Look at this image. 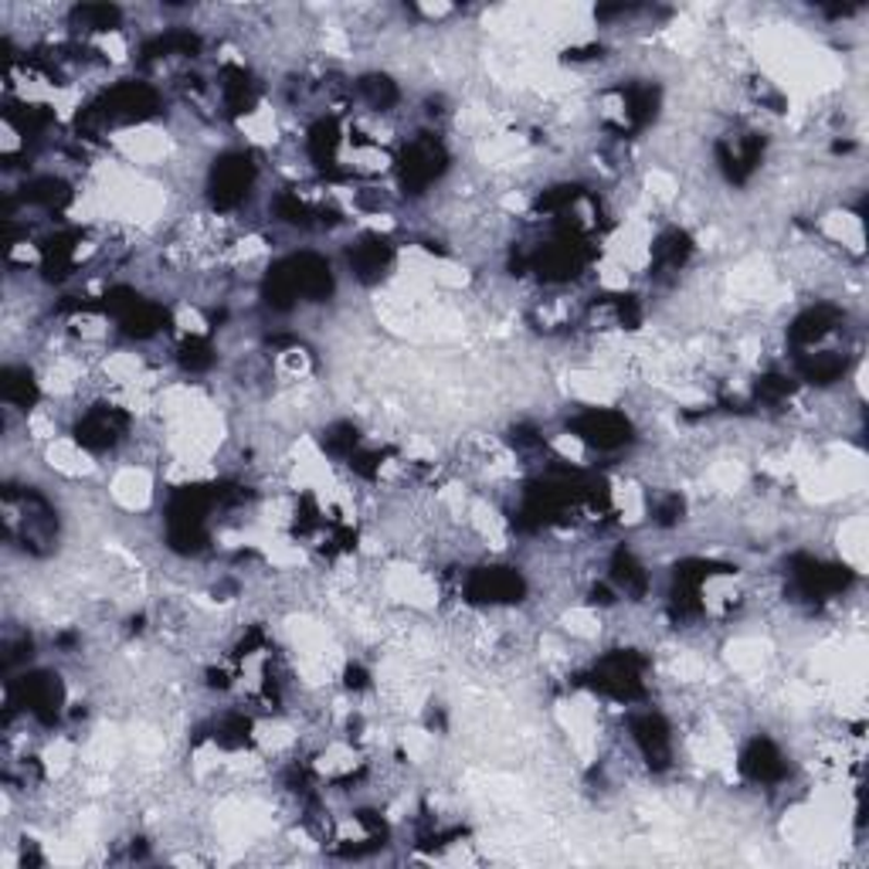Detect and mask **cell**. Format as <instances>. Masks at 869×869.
Here are the masks:
<instances>
[{
    "mask_svg": "<svg viewBox=\"0 0 869 869\" xmlns=\"http://www.w3.org/2000/svg\"><path fill=\"white\" fill-rule=\"evenodd\" d=\"M333 272H330V262L323 255L316 252H296L276 262L269 272H266V282H262V299L285 313L293 309L296 299H306V303H323L333 296Z\"/></svg>",
    "mask_w": 869,
    "mask_h": 869,
    "instance_id": "6da1fadb",
    "label": "cell"
},
{
    "mask_svg": "<svg viewBox=\"0 0 869 869\" xmlns=\"http://www.w3.org/2000/svg\"><path fill=\"white\" fill-rule=\"evenodd\" d=\"M646 656L632 649H615L595 662V670L588 673V686L619 703H635L646 697Z\"/></svg>",
    "mask_w": 869,
    "mask_h": 869,
    "instance_id": "7a4b0ae2",
    "label": "cell"
},
{
    "mask_svg": "<svg viewBox=\"0 0 869 869\" xmlns=\"http://www.w3.org/2000/svg\"><path fill=\"white\" fill-rule=\"evenodd\" d=\"M449 170V154L439 136L421 133L397 157V181L408 194H425Z\"/></svg>",
    "mask_w": 869,
    "mask_h": 869,
    "instance_id": "3957f363",
    "label": "cell"
},
{
    "mask_svg": "<svg viewBox=\"0 0 869 869\" xmlns=\"http://www.w3.org/2000/svg\"><path fill=\"white\" fill-rule=\"evenodd\" d=\"M252 187H255V160H252V154L231 150V154H221L215 160L211 178H208V194H211V205L218 211L238 208L242 200L252 194Z\"/></svg>",
    "mask_w": 869,
    "mask_h": 869,
    "instance_id": "277c9868",
    "label": "cell"
},
{
    "mask_svg": "<svg viewBox=\"0 0 869 869\" xmlns=\"http://www.w3.org/2000/svg\"><path fill=\"white\" fill-rule=\"evenodd\" d=\"M571 431L598 452H619L632 442V421L615 408H588L571 421Z\"/></svg>",
    "mask_w": 869,
    "mask_h": 869,
    "instance_id": "5b68a950",
    "label": "cell"
},
{
    "mask_svg": "<svg viewBox=\"0 0 869 869\" xmlns=\"http://www.w3.org/2000/svg\"><path fill=\"white\" fill-rule=\"evenodd\" d=\"M466 598L473 604H516L527 598V582L516 567H479L466 582Z\"/></svg>",
    "mask_w": 869,
    "mask_h": 869,
    "instance_id": "8992f818",
    "label": "cell"
},
{
    "mask_svg": "<svg viewBox=\"0 0 869 869\" xmlns=\"http://www.w3.org/2000/svg\"><path fill=\"white\" fill-rule=\"evenodd\" d=\"M792 582L801 598H832L853 585V571L846 564H825L808 554L792 558Z\"/></svg>",
    "mask_w": 869,
    "mask_h": 869,
    "instance_id": "52a82bcc",
    "label": "cell"
},
{
    "mask_svg": "<svg viewBox=\"0 0 869 869\" xmlns=\"http://www.w3.org/2000/svg\"><path fill=\"white\" fill-rule=\"evenodd\" d=\"M130 428V415L123 408H112V404H96V408L85 412L72 434H75V442L82 449H89V452H109L123 442V434Z\"/></svg>",
    "mask_w": 869,
    "mask_h": 869,
    "instance_id": "ba28073f",
    "label": "cell"
},
{
    "mask_svg": "<svg viewBox=\"0 0 869 869\" xmlns=\"http://www.w3.org/2000/svg\"><path fill=\"white\" fill-rule=\"evenodd\" d=\"M628 731H632V741L635 747L642 750V758L652 771H665L673 761V731H670V723H665V717L659 713H635L632 723H628Z\"/></svg>",
    "mask_w": 869,
    "mask_h": 869,
    "instance_id": "9c48e42d",
    "label": "cell"
},
{
    "mask_svg": "<svg viewBox=\"0 0 869 869\" xmlns=\"http://www.w3.org/2000/svg\"><path fill=\"white\" fill-rule=\"evenodd\" d=\"M761 157H764V136L761 133H744L737 139L717 143V163L731 184H747L750 173L758 170Z\"/></svg>",
    "mask_w": 869,
    "mask_h": 869,
    "instance_id": "30bf717a",
    "label": "cell"
},
{
    "mask_svg": "<svg viewBox=\"0 0 869 869\" xmlns=\"http://www.w3.org/2000/svg\"><path fill=\"white\" fill-rule=\"evenodd\" d=\"M741 774L747 781H755V785H778L781 778L788 774V761L785 755L778 750L774 741L768 737H755L744 750H741V761H737Z\"/></svg>",
    "mask_w": 869,
    "mask_h": 869,
    "instance_id": "8fae6325",
    "label": "cell"
},
{
    "mask_svg": "<svg viewBox=\"0 0 869 869\" xmlns=\"http://www.w3.org/2000/svg\"><path fill=\"white\" fill-rule=\"evenodd\" d=\"M346 262H351V272L360 282H378L394 262V245L384 235H364L346 255Z\"/></svg>",
    "mask_w": 869,
    "mask_h": 869,
    "instance_id": "7c38bea8",
    "label": "cell"
},
{
    "mask_svg": "<svg viewBox=\"0 0 869 869\" xmlns=\"http://www.w3.org/2000/svg\"><path fill=\"white\" fill-rule=\"evenodd\" d=\"M0 397L4 412H35L41 401V384L35 381V370L27 364H8L0 374Z\"/></svg>",
    "mask_w": 869,
    "mask_h": 869,
    "instance_id": "4fadbf2b",
    "label": "cell"
},
{
    "mask_svg": "<svg viewBox=\"0 0 869 869\" xmlns=\"http://www.w3.org/2000/svg\"><path fill=\"white\" fill-rule=\"evenodd\" d=\"M839 320H843V309L839 306H832V303H819V306H812V309H805L798 320L788 327V340L795 343V346H812V343H819L822 336H829L835 327H839Z\"/></svg>",
    "mask_w": 869,
    "mask_h": 869,
    "instance_id": "5bb4252c",
    "label": "cell"
},
{
    "mask_svg": "<svg viewBox=\"0 0 869 869\" xmlns=\"http://www.w3.org/2000/svg\"><path fill=\"white\" fill-rule=\"evenodd\" d=\"M221 99L228 115H245L258 102V82L242 65H228L221 69Z\"/></svg>",
    "mask_w": 869,
    "mask_h": 869,
    "instance_id": "9a60e30c",
    "label": "cell"
},
{
    "mask_svg": "<svg viewBox=\"0 0 869 869\" xmlns=\"http://www.w3.org/2000/svg\"><path fill=\"white\" fill-rule=\"evenodd\" d=\"M693 255V238L683 228H670L652 242V269L656 272H680Z\"/></svg>",
    "mask_w": 869,
    "mask_h": 869,
    "instance_id": "2e32d148",
    "label": "cell"
},
{
    "mask_svg": "<svg viewBox=\"0 0 869 869\" xmlns=\"http://www.w3.org/2000/svg\"><path fill=\"white\" fill-rule=\"evenodd\" d=\"M336 147H340V126L336 120H316L309 126V136H306V154L309 160L320 167V170H333L336 163Z\"/></svg>",
    "mask_w": 869,
    "mask_h": 869,
    "instance_id": "e0dca14e",
    "label": "cell"
},
{
    "mask_svg": "<svg viewBox=\"0 0 869 869\" xmlns=\"http://www.w3.org/2000/svg\"><path fill=\"white\" fill-rule=\"evenodd\" d=\"M846 367H849V360L832 354V351H825V354H805V357H798V378L808 381V384L825 388V384H835L839 378H843Z\"/></svg>",
    "mask_w": 869,
    "mask_h": 869,
    "instance_id": "ac0fdd59",
    "label": "cell"
},
{
    "mask_svg": "<svg viewBox=\"0 0 869 869\" xmlns=\"http://www.w3.org/2000/svg\"><path fill=\"white\" fill-rule=\"evenodd\" d=\"M72 27L82 35H102V32H115L123 21V11L112 4H78L69 14Z\"/></svg>",
    "mask_w": 869,
    "mask_h": 869,
    "instance_id": "d6986e66",
    "label": "cell"
},
{
    "mask_svg": "<svg viewBox=\"0 0 869 869\" xmlns=\"http://www.w3.org/2000/svg\"><path fill=\"white\" fill-rule=\"evenodd\" d=\"M612 585L622 595H628V598H642L649 591V574L642 571V564L635 561L625 547L612 554Z\"/></svg>",
    "mask_w": 869,
    "mask_h": 869,
    "instance_id": "ffe728a7",
    "label": "cell"
},
{
    "mask_svg": "<svg viewBox=\"0 0 869 869\" xmlns=\"http://www.w3.org/2000/svg\"><path fill=\"white\" fill-rule=\"evenodd\" d=\"M197 51H200V38L194 32H167L143 45V62H157V58H173V54L194 58Z\"/></svg>",
    "mask_w": 869,
    "mask_h": 869,
    "instance_id": "44dd1931",
    "label": "cell"
},
{
    "mask_svg": "<svg viewBox=\"0 0 869 869\" xmlns=\"http://www.w3.org/2000/svg\"><path fill=\"white\" fill-rule=\"evenodd\" d=\"M622 99H625V115L635 130H642L656 120V112H659L656 85H628V89H622Z\"/></svg>",
    "mask_w": 869,
    "mask_h": 869,
    "instance_id": "7402d4cb",
    "label": "cell"
},
{
    "mask_svg": "<svg viewBox=\"0 0 869 869\" xmlns=\"http://www.w3.org/2000/svg\"><path fill=\"white\" fill-rule=\"evenodd\" d=\"M357 93H360V99L367 102V106H374V109H391L397 99H401V93H397V85H394V78H388V75H364L360 82H357Z\"/></svg>",
    "mask_w": 869,
    "mask_h": 869,
    "instance_id": "603a6c76",
    "label": "cell"
},
{
    "mask_svg": "<svg viewBox=\"0 0 869 869\" xmlns=\"http://www.w3.org/2000/svg\"><path fill=\"white\" fill-rule=\"evenodd\" d=\"M577 200H582V187H574V184H558V187H547L540 197H537V205L534 211L537 215H547V218H564Z\"/></svg>",
    "mask_w": 869,
    "mask_h": 869,
    "instance_id": "cb8c5ba5",
    "label": "cell"
},
{
    "mask_svg": "<svg viewBox=\"0 0 869 869\" xmlns=\"http://www.w3.org/2000/svg\"><path fill=\"white\" fill-rule=\"evenodd\" d=\"M215 741L224 747V750H238L252 741V717L245 713H224L218 723H215Z\"/></svg>",
    "mask_w": 869,
    "mask_h": 869,
    "instance_id": "d4e9b609",
    "label": "cell"
},
{
    "mask_svg": "<svg viewBox=\"0 0 869 869\" xmlns=\"http://www.w3.org/2000/svg\"><path fill=\"white\" fill-rule=\"evenodd\" d=\"M178 364L187 370V374H205L215 367V346L205 340V336H187L181 346H178Z\"/></svg>",
    "mask_w": 869,
    "mask_h": 869,
    "instance_id": "484cf974",
    "label": "cell"
},
{
    "mask_svg": "<svg viewBox=\"0 0 869 869\" xmlns=\"http://www.w3.org/2000/svg\"><path fill=\"white\" fill-rule=\"evenodd\" d=\"M323 449L336 458H346L351 462L354 452H360V431L351 425V421H336L323 431Z\"/></svg>",
    "mask_w": 869,
    "mask_h": 869,
    "instance_id": "4316f807",
    "label": "cell"
},
{
    "mask_svg": "<svg viewBox=\"0 0 869 869\" xmlns=\"http://www.w3.org/2000/svg\"><path fill=\"white\" fill-rule=\"evenodd\" d=\"M792 391H795V381L785 378V374H764L755 384V397L764 404H781L785 397H792Z\"/></svg>",
    "mask_w": 869,
    "mask_h": 869,
    "instance_id": "83f0119b",
    "label": "cell"
},
{
    "mask_svg": "<svg viewBox=\"0 0 869 869\" xmlns=\"http://www.w3.org/2000/svg\"><path fill=\"white\" fill-rule=\"evenodd\" d=\"M683 513H686L683 497H680V492H670V497H662L659 506H656V524L659 527H676L683 519Z\"/></svg>",
    "mask_w": 869,
    "mask_h": 869,
    "instance_id": "f1b7e54d",
    "label": "cell"
},
{
    "mask_svg": "<svg viewBox=\"0 0 869 869\" xmlns=\"http://www.w3.org/2000/svg\"><path fill=\"white\" fill-rule=\"evenodd\" d=\"M343 683H346V689H354V693H360V689H367V686H370V676H367V670H364V665H346V673H343Z\"/></svg>",
    "mask_w": 869,
    "mask_h": 869,
    "instance_id": "f546056e",
    "label": "cell"
}]
</instances>
